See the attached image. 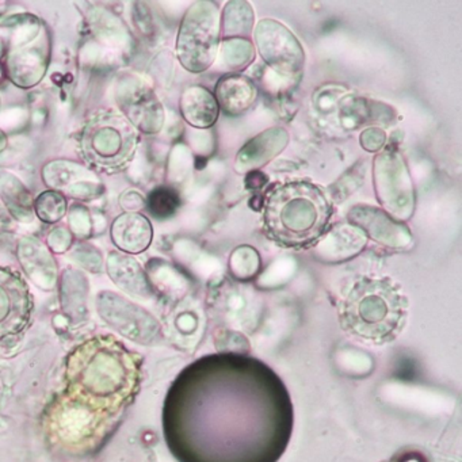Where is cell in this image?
I'll list each match as a JSON object with an SVG mask.
<instances>
[{"instance_id": "obj_1", "label": "cell", "mask_w": 462, "mask_h": 462, "mask_svg": "<svg viewBox=\"0 0 462 462\" xmlns=\"http://www.w3.org/2000/svg\"><path fill=\"white\" fill-rule=\"evenodd\" d=\"M293 424L285 383L245 354L197 359L178 375L164 402V435L180 462H278Z\"/></svg>"}, {"instance_id": "obj_2", "label": "cell", "mask_w": 462, "mask_h": 462, "mask_svg": "<svg viewBox=\"0 0 462 462\" xmlns=\"http://www.w3.org/2000/svg\"><path fill=\"white\" fill-rule=\"evenodd\" d=\"M140 359L115 337H94L67 361L66 396L107 418L131 404L140 386Z\"/></svg>"}, {"instance_id": "obj_3", "label": "cell", "mask_w": 462, "mask_h": 462, "mask_svg": "<svg viewBox=\"0 0 462 462\" xmlns=\"http://www.w3.org/2000/svg\"><path fill=\"white\" fill-rule=\"evenodd\" d=\"M266 236L283 248H308L326 235L334 205L328 194L310 180H285L263 199Z\"/></svg>"}, {"instance_id": "obj_4", "label": "cell", "mask_w": 462, "mask_h": 462, "mask_svg": "<svg viewBox=\"0 0 462 462\" xmlns=\"http://www.w3.org/2000/svg\"><path fill=\"white\" fill-rule=\"evenodd\" d=\"M408 316V300L391 278L364 277L356 281L340 302L343 331L372 345L393 342Z\"/></svg>"}, {"instance_id": "obj_5", "label": "cell", "mask_w": 462, "mask_h": 462, "mask_svg": "<svg viewBox=\"0 0 462 462\" xmlns=\"http://www.w3.org/2000/svg\"><path fill=\"white\" fill-rule=\"evenodd\" d=\"M139 132L116 110H98L86 121L79 136L80 153L88 166L106 174L124 171L134 161Z\"/></svg>"}, {"instance_id": "obj_6", "label": "cell", "mask_w": 462, "mask_h": 462, "mask_svg": "<svg viewBox=\"0 0 462 462\" xmlns=\"http://www.w3.org/2000/svg\"><path fill=\"white\" fill-rule=\"evenodd\" d=\"M221 17L217 5L197 2L186 12L177 39V55L183 69L201 74L212 67L220 47Z\"/></svg>"}, {"instance_id": "obj_7", "label": "cell", "mask_w": 462, "mask_h": 462, "mask_svg": "<svg viewBox=\"0 0 462 462\" xmlns=\"http://www.w3.org/2000/svg\"><path fill=\"white\" fill-rule=\"evenodd\" d=\"M373 177L380 204L397 217H410L415 193L402 155L396 151L380 153L373 163Z\"/></svg>"}, {"instance_id": "obj_8", "label": "cell", "mask_w": 462, "mask_h": 462, "mask_svg": "<svg viewBox=\"0 0 462 462\" xmlns=\"http://www.w3.org/2000/svg\"><path fill=\"white\" fill-rule=\"evenodd\" d=\"M256 50L264 63L283 78H296L305 64L302 45L282 23L262 20L254 32Z\"/></svg>"}, {"instance_id": "obj_9", "label": "cell", "mask_w": 462, "mask_h": 462, "mask_svg": "<svg viewBox=\"0 0 462 462\" xmlns=\"http://www.w3.org/2000/svg\"><path fill=\"white\" fill-rule=\"evenodd\" d=\"M34 301L23 275L0 267V345L18 339L29 328Z\"/></svg>"}, {"instance_id": "obj_10", "label": "cell", "mask_w": 462, "mask_h": 462, "mask_svg": "<svg viewBox=\"0 0 462 462\" xmlns=\"http://www.w3.org/2000/svg\"><path fill=\"white\" fill-rule=\"evenodd\" d=\"M289 144V134L283 128H272L251 139L237 153L235 169L239 174L256 171L277 158Z\"/></svg>"}, {"instance_id": "obj_11", "label": "cell", "mask_w": 462, "mask_h": 462, "mask_svg": "<svg viewBox=\"0 0 462 462\" xmlns=\"http://www.w3.org/2000/svg\"><path fill=\"white\" fill-rule=\"evenodd\" d=\"M216 101L226 116H242L258 98V88L245 75L232 74L221 78L216 86Z\"/></svg>"}, {"instance_id": "obj_12", "label": "cell", "mask_w": 462, "mask_h": 462, "mask_svg": "<svg viewBox=\"0 0 462 462\" xmlns=\"http://www.w3.org/2000/svg\"><path fill=\"white\" fill-rule=\"evenodd\" d=\"M112 240L118 250L128 254H142L152 242L151 221L140 213H124L112 226Z\"/></svg>"}, {"instance_id": "obj_13", "label": "cell", "mask_w": 462, "mask_h": 462, "mask_svg": "<svg viewBox=\"0 0 462 462\" xmlns=\"http://www.w3.org/2000/svg\"><path fill=\"white\" fill-rule=\"evenodd\" d=\"M180 113L186 123L194 128L208 129L217 121L220 107L215 94L201 86H191L182 94Z\"/></svg>"}, {"instance_id": "obj_14", "label": "cell", "mask_w": 462, "mask_h": 462, "mask_svg": "<svg viewBox=\"0 0 462 462\" xmlns=\"http://www.w3.org/2000/svg\"><path fill=\"white\" fill-rule=\"evenodd\" d=\"M126 118L147 134L161 131L163 125L164 113L161 104L150 90H139V94L128 97V105H123Z\"/></svg>"}, {"instance_id": "obj_15", "label": "cell", "mask_w": 462, "mask_h": 462, "mask_svg": "<svg viewBox=\"0 0 462 462\" xmlns=\"http://www.w3.org/2000/svg\"><path fill=\"white\" fill-rule=\"evenodd\" d=\"M255 15L248 2H229L221 17L224 40L247 39L253 33Z\"/></svg>"}, {"instance_id": "obj_16", "label": "cell", "mask_w": 462, "mask_h": 462, "mask_svg": "<svg viewBox=\"0 0 462 462\" xmlns=\"http://www.w3.org/2000/svg\"><path fill=\"white\" fill-rule=\"evenodd\" d=\"M224 63L231 69H245L255 58V50L253 42L247 39H228L224 40L221 47Z\"/></svg>"}, {"instance_id": "obj_17", "label": "cell", "mask_w": 462, "mask_h": 462, "mask_svg": "<svg viewBox=\"0 0 462 462\" xmlns=\"http://www.w3.org/2000/svg\"><path fill=\"white\" fill-rule=\"evenodd\" d=\"M180 197L174 189L158 188L148 196L147 208L158 220H167L178 212Z\"/></svg>"}, {"instance_id": "obj_18", "label": "cell", "mask_w": 462, "mask_h": 462, "mask_svg": "<svg viewBox=\"0 0 462 462\" xmlns=\"http://www.w3.org/2000/svg\"><path fill=\"white\" fill-rule=\"evenodd\" d=\"M34 210L44 223H58L67 213L66 197L60 191H44L37 197L36 202H34Z\"/></svg>"}, {"instance_id": "obj_19", "label": "cell", "mask_w": 462, "mask_h": 462, "mask_svg": "<svg viewBox=\"0 0 462 462\" xmlns=\"http://www.w3.org/2000/svg\"><path fill=\"white\" fill-rule=\"evenodd\" d=\"M386 134L383 129L369 128L361 134V145L369 152H377L385 145Z\"/></svg>"}, {"instance_id": "obj_20", "label": "cell", "mask_w": 462, "mask_h": 462, "mask_svg": "<svg viewBox=\"0 0 462 462\" xmlns=\"http://www.w3.org/2000/svg\"><path fill=\"white\" fill-rule=\"evenodd\" d=\"M267 180H269V178H267V175H264L261 170L247 172V174H245V188H247L248 190H261V189L264 188V185H266Z\"/></svg>"}, {"instance_id": "obj_21", "label": "cell", "mask_w": 462, "mask_h": 462, "mask_svg": "<svg viewBox=\"0 0 462 462\" xmlns=\"http://www.w3.org/2000/svg\"><path fill=\"white\" fill-rule=\"evenodd\" d=\"M392 462H429L423 454L419 451H404L394 457Z\"/></svg>"}]
</instances>
